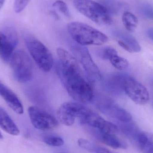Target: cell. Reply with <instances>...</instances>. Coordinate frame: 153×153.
<instances>
[{
  "label": "cell",
  "instance_id": "3",
  "mask_svg": "<svg viewBox=\"0 0 153 153\" xmlns=\"http://www.w3.org/2000/svg\"><path fill=\"white\" fill-rule=\"evenodd\" d=\"M75 8L85 17L101 26H106L112 22L111 14L101 4L92 0H74Z\"/></svg>",
  "mask_w": 153,
  "mask_h": 153
},
{
  "label": "cell",
  "instance_id": "22",
  "mask_svg": "<svg viewBox=\"0 0 153 153\" xmlns=\"http://www.w3.org/2000/svg\"><path fill=\"white\" fill-rule=\"evenodd\" d=\"M53 5L65 17H67V18H71V14L70 13V10L67 4L63 1L61 0L56 1L53 3Z\"/></svg>",
  "mask_w": 153,
  "mask_h": 153
},
{
  "label": "cell",
  "instance_id": "7",
  "mask_svg": "<svg viewBox=\"0 0 153 153\" xmlns=\"http://www.w3.org/2000/svg\"><path fill=\"white\" fill-rule=\"evenodd\" d=\"M90 109L78 102H67L63 103L58 109L57 117L65 126H71L75 120H79L84 117Z\"/></svg>",
  "mask_w": 153,
  "mask_h": 153
},
{
  "label": "cell",
  "instance_id": "24",
  "mask_svg": "<svg viewBox=\"0 0 153 153\" xmlns=\"http://www.w3.org/2000/svg\"><path fill=\"white\" fill-rule=\"evenodd\" d=\"M77 143L79 146L82 149L90 152H95L97 147H96L88 140L83 138H80L77 141Z\"/></svg>",
  "mask_w": 153,
  "mask_h": 153
},
{
  "label": "cell",
  "instance_id": "12",
  "mask_svg": "<svg viewBox=\"0 0 153 153\" xmlns=\"http://www.w3.org/2000/svg\"><path fill=\"white\" fill-rule=\"evenodd\" d=\"M90 132L98 141L113 149H126V144L118 138L114 134L102 132L88 126Z\"/></svg>",
  "mask_w": 153,
  "mask_h": 153
},
{
  "label": "cell",
  "instance_id": "15",
  "mask_svg": "<svg viewBox=\"0 0 153 153\" xmlns=\"http://www.w3.org/2000/svg\"><path fill=\"white\" fill-rule=\"evenodd\" d=\"M0 127L9 134L19 135L20 131L5 110L0 106Z\"/></svg>",
  "mask_w": 153,
  "mask_h": 153
},
{
  "label": "cell",
  "instance_id": "23",
  "mask_svg": "<svg viewBox=\"0 0 153 153\" xmlns=\"http://www.w3.org/2000/svg\"><path fill=\"white\" fill-rule=\"evenodd\" d=\"M117 52L113 48L107 47L98 51V55L102 59L109 60L113 56L117 55Z\"/></svg>",
  "mask_w": 153,
  "mask_h": 153
},
{
  "label": "cell",
  "instance_id": "26",
  "mask_svg": "<svg viewBox=\"0 0 153 153\" xmlns=\"http://www.w3.org/2000/svg\"><path fill=\"white\" fill-rule=\"evenodd\" d=\"M141 10L144 14L147 17L153 19V10L150 6L143 5L141 7Z\"/></svg>",
  "mask_w": 153,
  "mask_h": 153
},
{
  "label": "cell",
  "instance_id": "31",
  "mask_svg": "<svg viewBox=\"0 0 153 153\" xmlns=\"http://www.w3.org/2000/svg\"><path fill=\"white\" fill-rule=\"evenodd\" d=\"M3 138V137L2 135L1 132H0V139H2Z\"/></svg>",
  "mask_w": 153,
  "mask_h": 153
},
{
  "label": "cell",
  "instance_id": "16",
  "mask_svg": "<svg viewBox=\"0 0 153 153\" xmlns=\"http://www.w3.org/2000/svg\"><path fill=\"white\" fill-rule=\"evenodd\" d=\"M16 45L0 31V57L4 62H10Z\"/></svg>",
  "mask_w": 153,
  "mask_h": 153
},
{
  "label": "cell",
  "instance_id": "9",
  "mask_svg": "<svg viewBox=\"0 0 153 153\" xmlns=\"http://www.w3.org/2000/svg\"><path fill=\"white\" fill-rule=\"evenodd\" d=\"M28 112L31 123L37 129L48 131L58 126V120L54 117L37 107H30Z\"/></svg>",
  "mask_w": 153,
  "mask_h": 153
},
{
  "label": "cell",
  "instance_id": "21",
  "mask_svg": "<svg viewBox=\"0 0 153 153\" xmlns=\"http://www.w3.org/2000/svg\"><path fill=\"white\" fill-rule=\"evenodd\" d=\"M44 142L46 144L54 147L61 146L64 144L63 139L57 136L48 135L44 137Z\"/></svg>",
  "mask_w": 153,
  "mask_h": 153
},
{
  "label": "cell",
  "instance_id": "19",
  "mask_svg": "<svg viewBox=\"0 0 153 153\" xmlns=\"http://www.w3.org/2000/svg\"><path fill=\"white\" fill-rule=\"evenodd\" d=\"M101 4L111 14H116L118 13L122 8L120 3L115 0H102Z\"/></svg>",
  "mask_w": 153,
  "mask_h": 153
},
{
  "label": "cell",
  "instance_id": "17",
  "mask_svg": "<svg viewBox=\"0 0 153 153\" xmlns=\"http://www.w3.org/2000/svg\"><path fill=\"white\" fill-rule=\"evenodd\" d=\"M122 22L126 28L130 32H133L137 27L138 21L133 13L126 11L122 15Z\"/></svg>",
  "mask_w": 153,
  "mask_h": 153
},
{
  "label": "cell",
  "instance_id": "32",
  "mask_svg": "<svg viewBox=\"0 0 153 153\" xmlns=\"http://www.w3.org/2000/svg\"><path fill=\"white\" fill-rule=\"evenodd\" d=\"M1 84H2V83L1 82V81H0V85H1Z\"/></svg>",
  "mask_w": 153,
  "mask_h": 153
},
{
  "label": "cell",
  "instance_id": "20",
  "mask_svg": "<svg viewBox=\"0 0 153 153\" xmlns=\"http://www.w3.org/2000/svg\"><path fill=\"white\" fill-rule=\"evenodd\" d=\"M109 61L113 67L120 71L126 70L129 66L128 61L125 58L119 56L118 54L112 56Z\"/></svg>",
  "mask_w": 153,
  "mask_h": 153
},
{
  "label": "cell",
  "instance_id": "14",
  "mask_svg": "<svg viewBox=\"0 0 153 153\" xmlns=\"http://www.w3.org/2000/svg\"><path fill=\"white\" fill-rule=\"evenodd\" d=\"M128 76L122 74H116L109 76L105 83L106 88L113 94H120L124 91V82Z\"/></svg>",
  "mask_w": 153,
  "mask_h": 153
},
{
  "label": "cell",
  "instance_id": "18",
  "mask_svg": "<svg viewBox=\"0 0 153 153\" xmlns=\"http://www.w3.org/2000/svg\"><path fill=\"white\" fill-rule=\"evenodd\" d=\"M118 36L121 39V40L126 43L131 48L133 52L139 53L141 51V46L132 35L125 32H120Z\"/></svg>",
  "mask_w": 153,
  "mask_h": 153
},
{
  "label": "cell",
  "instance_id": "27",
  "mask_svg": "<svg viewBox=\"0 0 153 153\" xmlns=\"http://www.w3.org/2000/svg\"><path fill=\"white\" fill-rule=\"evenodd\" d=\"M118 43L119 45L121 47H122L123 49H125L126 51L129 52V53H133V50L131 49V48H130L126 43H125L124 41H123V40H121V39L119 40L118 41Z\"/></svg>",
  "mask_w": 153,
  "mask_h": 153
},
{
  "label": "cell",
  "instance_id": "2",
  "mask_svg": "<svg viewBox=\"0 0 153 153\" xmlns=\"http://www.w3.org/2000/svg\"><path fill=\"white\" fill-rule=\"evenodd\" d=\"M68 31L72 38L80 45H101L108 40L104 33L82 22H71L68 25Z\"/></svg>",
  "mask_w": 153,
  "mask_h": 153
},
{
  "label": "cell",
  "instance_id": "8",
  "mask_svg": "<svg viewBox=\"0 0 153 153\" xmlns=\"http://www.w3.org/2000/svg\"><path fill=\"white\" fill-rule=\"evenodd\" d=\"M73 51L82 66L89 82H95L101 78L100 72L93 60L88 49L78 45L72 47Z\"/></svg>",
  "mask_w": 153,
  "mask_h": 153
},
{
  "label": "cell",
  "instance_id": "13",
  "mask_svg": "<svg viewBox=\"0 0 153 153\" xmlns=\"http://www.w3.org/2000/svg\"><path fill=\"white\" fill-rule=\"evenodd\" d=\"M0 95L14 112L18 114L23 113V106L18 96L11 90L2 83L0 85Z\"/></svg>",
  "mask_w": 153,
  "mask_h": 153
},
{
  "label": "cell",
  "instance_id": "30",
  "mask_svg": "<svg viewBox=\"0 0 153 153\" xmlns=\"http://www.w3.org/2000/svg\"><path fill=\"white\" fill-rule=\"evenodd\" d=\"M5 0H0V10L1 9L3 5L4 4Z\"/></svg>",
  "mask_w": 153,
  "mask_h": 153
},
{
  "label": "cell",
  "instance_id": "11",
  "mask_svg": "<svg viewBox=\"0 0 153 153\" xmlns=\"http://www.w3.org/2000/svg\"><path fill=\"white\" fill-rule=\"evenodd\" d=\"M80 121L83 125L109 134H115L118 130L117 126L105 120L91 109Z\"/></svg>",
  "mask_w": 153,
  "mask_h": 153
},
{
  "label": "cell",
  "instance_id": "29",
  "mask_svg": "<svg viewBox=\"0 0 153 153\" xmlns=\"http://www.w3.org/2000/svg\"><path fill=\"white\" fill-rule=\"evenodd\" d=\"M147 35H148L149 37L151 39L153 40V29H150L147 31Z\"/></svg>",
  "mask_w": 153,
  "mask_h": 153
},
{
  "label": "cell",
  "instance_id": "6",
  "mask_svg": "<svg viewBox=\"0 0 153 153\" xmlns=\"http://www.w3.org/2000/svg\"><path fill=\"white\" fill-rule=\"evenodd\" d=\"M96 105L103 114L121 123H128L132 120V116L129 112L108 97L100 96L97 98Z\"/></svg>",
  "mask_w": 153,
  "mask_h": 153
},
{
  "label": "cell",
  "instance_id": "4",
  "mask_svg": "<svg viewBox=\"0 0 153 153\" xmlns=\"http://www.w3.org/2000/svg\"><path fill=\"white\" fill-rule=\"evenodd\" d=\"M26 46L33 60L39 68L44 72L51 71L54 65L52 53L42 42L32 37H28L25 40Z\"/></svg>",
  "mask_w": 153,
  "mask_h": 153
},
{
  "label": "cell",
  "instance_id": "25",
  "mask_svg": "<svg viewBox=\"0 0 153 153\" xmlns=\"http://www.w3.org/2000/svg\"><path fill=\"white\" fill-rule=\"evenodd\" d=\"M30 0H15L14 1V11L16 13H20L26 8Z\"/></svg>",
  "mask_w": 153,
  "mask_h": 153
},
{
  "label": "cell",
  "instance_id": "5",
  "mask_svg": "<svg viewBox=\"0 0 153 153\" xmlns=\"http://www.w3.org/2000/svg\"><path fill=\"white\" fill-rule=\"evenodd\" d=\"M10 62L13 75L18 81L26 83L31 79L33 75V64L27 53L22 51L15 52Z\"/></svg>",
  "mask_w": 153,
  "mask_h": 153
},
{
  "label": "cell",
  "instance_id": "1",
  "mask_svg": "<svg viewBox=\"0 0 153 153\" xmlns=\"http://www.w3.org/2000/svg\"><path fill=\"white\" fill-rule=\"evenodd\" d=\"M56 53L59 59L56 71L69 95L81 103L91 101L94 98L93 90L82 75L76 58L62 48H57Z\"/></svg>",
  "mask_w": 153,
  "mask_h": 153
},
{
  "label": "cell",
  "instance_id": "28",
  "mask_svg": "<svg viewBox=\"0 0 153 153\" xmlns=\"http://www.w3.org/2000/svg\"><path fill=\"white\" fill-rule=\"evenodd\" d=\"M96 153H117L115 152L110 151L107 148H103V147H97L96 148Z\"/></svg>",
  "mask_w": 153,
  "mask_h": 153
},
{
  "label": "cell",
  "instance_id": "10",
  "mask_svg": "<svg viewBox=\"0 0 153 153\" xmlns=\"http://www.w3.org/2000/svg\"><path fill=\"white\" fill-rule=\"evenodd\" d=\"M124 91L137 104L145 105L150 100V95L145 86L133 77L128 76L123 85Z\"/></svg>",
  "mask_w": 153,
  "mask_h": 153
}]
</instances>
